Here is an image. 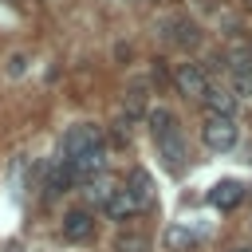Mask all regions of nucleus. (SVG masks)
<instances>
[{"mask_svg":"<svg viewBox=\"0 0 252 252\" xmlns=\"http://www.w3.org/2000/svg\"><path fill=\"white\" fill-rule=\"evenodd\" d=\"M59 158L71 161V169L79 173V181H91L106 169V142H102V130L94 122H75L67 126L63 134V146H59Z\"/></svg>","mask_w":252,"mask_h":252,"instance_id":"nucleus-1","label":"nucleus"},{"mask_svg":"<svg viewBox=\"0 0 252 252\" xmlns=\"http://www.w3.org/2000/svg\"><path fill=\"white\" fill-rule=\"evenodd\" d=\"M150 134H154V146H158V158L165 161V169H169V173H185V165H189V146H185V134H181L177 118H173L165 106L150 110Z\"/></svg>","mask_w":252,"mask_h":252,"instance_id":"nucleus-2","label":"nucleus"},{"mask_svg":"<svg viewBox=\"0 0 252 252\" xmlns=\"http://www.w3.org/2000/svg\"><path fill=\"white\" fill-rule=\"evenodd\" d=\"M201 138H205V146H209V150L224 154V150H232V146H236V122H232L228 114H205Z\"/></svg>","mask_w":252,"mask_h":252,"instance_id":"nucleus-3","label":"nucleus"},{"mask_svg":"<svg viewBox=\"0 0 252 252\" xmlns=\"http://www.w3.org/2000/svg\"><path fill=\"white\" fill-rule=\"evenodd\" d=\"M173 83H177V91L185 94V98H205V91H209V79H205V71L197 67V63H177V71H173Z\"/></svg>","mask_w":252,"mask_h":252,"instance_id":"nucleus-4","label":"nucleus"},{"mask_svg":"<svg viewBox=\"0 0 252 252\" xmlns=\"http://www.w3.org/2000/svg\"><path fill=\"white\" fill-rule=\"evenodd\" d=\"M63 236H67L71 244L91 240V236H94V213H91V209H67V213H63Z\"/></svg>","mask_w":252,"mask_h":252,"instance_id":"nucleus-5","label":"nucleus"},{"mask_svg":"<svg viewBox=\"0 0 252 252\" xmlns=\"http://www.w3.org/2000/svg\"><path fill=\"white\" fill-rule=\"evenodd\" d=\"M75 181H79V173L71 169V161L55 158V161L47 165V173H43V193H47V197H55V193H67Z\"/></svg>","mask_w":252,"mask_h":252,"instance_id":"nucleus-6","label":"nucleus"},{"mask_svg":"<svg viewBox=\"0 0 252 252\" xmlns=\"http://www.w3.org/2000/svg\"><path fill=\"white\" fill-rule=\"evenodd\" d=\"M130 197H134V205L138 209H150L154 205V181H150V173L146 169H130V177H126V185H122Z\"/></svg>","mask_w":252,"mask_h":252,"instance_id":"nucleus-7","label":"nucleus"},{"mask_svg":"<svg viewBox=\"0 0 252 252\" xmlns=\"http://www.w3.org/2000/svg\"><path fill=\"white\" fill-rule=\"evenodd\" d=\"M240 197H244V185H240V181H217V185L209 189V205H213V209H236Z\"/></svg>","mask_w":252,"mask_h":252,"instance_id":"nucleus-8","label":"nucleus"},{"mask_svg":"<svg viewBox=\"0 0 252 252\" xmlns=\"http://www.w3.org/2000/svg\"><path fill=\"white\" fill-rule=\"evenodd\" d=\"M102 213L110 217V220H130L134 213H142L138 205H134V197L126 193V189H114L110 197H106V205H102Z\"/></svg>","mask_w":252,"mask_h":252,"instance_id":"nucleus-9","label":"nucleus"},{"mask_svg":"<svg viewBox=\"0 0 252 252\" xmlns=\"http://www.w3.org/2000/svg\"><path fill=\"white\" fill-rule=\"evenodd\" d=\"M201 102H205V110H209V114H228V118H232V110H236V98H232L224 87H209Z\"/></svg>","mask_w":252,"mask_h":252,"instance_id":"nucleus-10","label":"nucleus"},{"mask_svg":"<svg viewBox=\"0 0 252 252\" xmlns=\"http://www.w3.org/2000/svg\"><path fill=\"white\" fill-rule=\"evenodd\" d=\"M114 252H150V240L142 232H118L114 236Z\"/></svg>","mask_w":252,"mask_h":252,"instance_id":"nucleus-11","label":"nucleus"},{"mask_svg":"<svg viewBox=\"0 0 252 252\" xmlns=\"http://www.w3.org/2000/svg\"><path fill=\"white\" fill-rule=\"evenodd\" d=\"M8 252H20V244H12V248H8Z\"/></svg>","mask_w":252,"mask_h":252,"instance_id":"nucleus-12","label":"nucleus"},{"mask_svg":"<svg viewBox=\"0 0 252 252\" xmlns=\"http://www.w3.org/2000/svg\"><path fill=\"white\" fill-rule=\"evenodd\" d=\"M236 252H252V248H236Z\"/></svg>","mask_w":252,"mask_h":252,"instance_id":"nucleus-13","label":"nucleus"}]
</instances>
